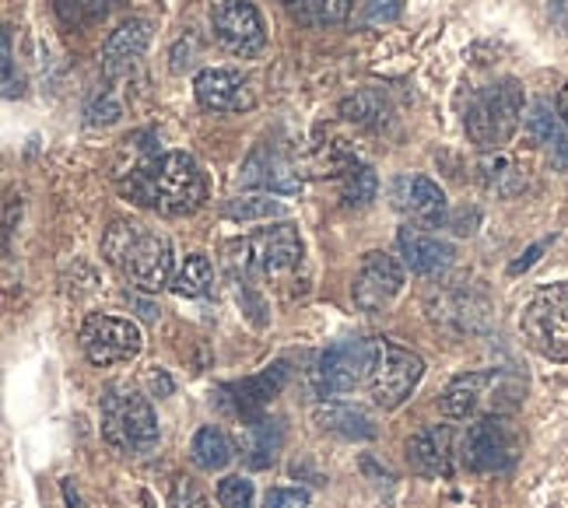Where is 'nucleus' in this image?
<instances>
[{
  "label": "nucleus",
  "mask_w": 568,
  "mask_h": 508,
  "mask_svg": "<svg viewBox=\"0 0 568 508\" xmlns=\"http://www.w3.org/2000/svg\"><path fill=\"white\" fill-rule=\"evenodd\" d=\"M120 193L134 204L151 207L169 217H183L201 211L207 201L204 172L186 151H169L162 159H148L120 180Z\"/></svg>",
  "instance_id": "f257e3e1"
},
{
  "label": "nucleus",
  "mask_w": 568,
  "mask_h": 508,
  "mask_svg": "<svg viewBox=\"0 0 568 508\" xmlns=\"http://www.w3.org/2000/svg\"><path fill=\"white\" fill-rule=\"evenodd\" d=\"M102 256L141 292H162L176 277L172 274V242L138 221H116L102 238Z\"/></svg>",
  "instance_id": "f03ea898"
},
{
  "label": "nucleus",
  "mask_w": 568,
  "mask_h": 508,
  "mask_svg": "<svg viewBox=\"0 0 568 508\" xmlns=\"http://www.w3.org/2000/svg\"><path fill=\"white\" fill-rule=\"evenodd\" d=\"M523 120V84L516 78H501L495 84L477 88L467 102L464 126L470 144L480 151H501Z\"/></svg>",
  "instance_id": "7ed1b4c3"
},
{
  "label": "nucleus",
  "mask_w": 568,
  "mask_h": 508,
  "mask_svg": "<svg viewBox=\"0 0 568 508\" xmlns=\"http://www.w3.org/2000/svg\"><path fill=\"white\" fill-rule=\"evenodd\" d=\"M102 438L126 456H148L159 449L155 410L138 389L109 386L102 393Z\"/></svg>",
  "instance_id": "20e7f679"
},
{
  "label": "nucleus",
  "mask_w": 568,
  "mask_h": 508,
  "mask_svg": "<svg viewBox=\"0 0 568 508\" xmlns=\"http://www.w3.org/2000/svg\"><path fill=\"white\" fill-rule=\"evenodd\" d=\"M302 263V235L292 221H277L271 228H260L229 242V267L239 277H274L288 274Z\"/></svg>",
  "instance_id": "39448f33"
},
{
  "label": "nucleus",
  "mask_w": 568,
  "mask_h": 508,
  "mask_svg": "<svg viewBox=\"0 0 568 508\" xmlns=\"http://www.w3.org/2000/svg\"><path fill=\"white\" fill-rule=\"evenodd\" d=\"M519 326L537 355L568 362V281L540 288L523 308Z\"/></svg>",
  "instance_id": "423d86ee"
},
{
  "label": "nucleus",
  "mask_w": 568,
  "mask_h": 508,
  "mask_svg": "<svg viewBox=\"0 0 568 508\" xmlns=\"http://www.w3.org/2000/svg\"><path fill=\"white\" fill-rule=\"evenodd\" d=\"M509 375L501 368H480V372H464L443 389L439 410L446 421H477L485 414H501V400L516 396L509 389Z\"/></svg>",
  "instance_id": "0eeeda50"
},
{
  "label": "nucleus",
  "mask_w": 568,
  "mask_h": 508,
  "mask_svg": "<svg viewBox=\"0 0 568 508\" xmlns=\"http://www.w3.org/2000/svg\"><path fill=\"white\" fill-rule=\"evenodd\" d=\"M519 456V435L506 414H485L460 435V463L474 474H506Z\"/></svg>",
  "instance_id": "6e6552de"
},
{
  "label": "nucleus",
  "mask_w": 568,
  "mask_h": 508,
  "mask_svg": "<svg viewBox=\"0 0 568 508\" xmlns=\"http://www.w3.org/2000/svg\"><path fill=\"white\" fill-rule=\"evenodd\" d=\"M422 375H425V362L414 355V350L393 341H379L376 365H373V375H368V396H373L376 407L397 410L400 404L410 400V393L418 389Z\"/></svg>",
  "instance_id": "1a4fd4ad"
},
{
  "label": "nucleus",
  "mask_w": 568,
  "mask_h": 508,
  "mask_svg": "<svg viewBox=\"0 0 568 508\" xmlns=\"http://www.w3.org/2000/svg\"><path fill=\"white\" fill-rule=\"evenodd\" d=\"M376 344L379 341H341L334 347H326L313 368L316 396H344L368 383L376 365Z\"/></svg>",
  "instance_id": "9d476101"
},
{
  "label": "nucleus",
  "mask_w": 568,
  "mask_h": 508,
  "mask_svg": "<svg viewBox=\"0 0 568 508\" xmlns=\"http://www.w3.org/2000/svg\"><path fill=\"white\" fill-rule=\"evenodd\" d=\"M141 347H144V337L138 323H130V319L95 313L81 323V350H84V358L99 368L134 362L141 355Z\"/></svg>",
  "instance_id": "9b49d317"
},
{
  "label": "nucleus",
  "mask_w": 568,
  "mask_h": 508,
  "mask_svg": "<svg viewBox=\"0 0 568 508\" xmlns=\"http://www.w3.org/2000/svg\"><path fill=\"white\" fill-rule=\"evenodd\" d=\"M211 29L217 47L232 57H260L267 47V29L260 11L250 4V0H222L211 14Z\"/></svg>",
  "instance_id": "f8f14e48"
},
{
  "label": "nucleus",
  "mask_w": 568,
  "mask_h": 508,
  "mask_svg": "<svg viewBox=\"0 0 568 508\" xmlns=\"http://www.w3.org/2000/svg\"><path fill=\"white\" fill-rule=\"evenodd\" d=\"M404 292V263L389 253H368L352 281V298L362 313H386Z\"/></svg>",
  "instance_id": "ddd939ff"
},
{
  "label": "nucleus",
  "mask_w": 568,
  "mask_h": 508,
  "mask_svg": "<svg viewBox=\"0 0 568 508\" xmlns=\"http://www.w3.org/2000/svg\"><path fill=\"white\" fill-rule=\"evenodd\" d=\"M389 201L397 207L407 225H418V228H439L446 221V193L439 190V183H432L428 175H397L389 183Z\"/></svg>",
  "instance_id": "4468645a"
},
{
  "label": "nucleus",
  "mask_w": 568,
  "mask_h": 508,
  "mask_svg": "<svg viewBox=\"0 0 568 508\" xmlns=\"http://www.w3.org/2000/svg\"><path fill=\"white\" fill-rule=\"evenodd\" d=\"M193 92L207 113H246V109L256 105L250 78H243L239 71H225V68H207L196 74Z\"/></svg>",
  "instance_id": "2eb2a0df"
},
{
  "label": "nucleus",
  "mask_w": 568,
  "mask_h": 508,
  "mask_svg": "<svg viewBox=\"0 0 568 508\" xmlns=\"http://www.w3.org/2000/svg\"><path fill=\"white\" fill-rule=\"evenodd\" d=\"M456 456H460V438L449 425L422 428L407 441V463L422 477H449L456 470Z\"/></svg>",
  "instance_id": "dca6fc26"
},
{
  "label": "nucleus",
  "mask_w": 568,
  "mask_h": 508,
  "mask_svg": "<svg viewBox=\"0 0 568 508\" xmlns=\"http://www.w3.org/2000/svg\"><path fill=\"white\" fill-rule=\"evenodd\" d=\"M148 42H151V26L141 18H130L123 26L105 39L102 47V71L109 81H120V78H130L141 60L148 53Z\"/></svg>",
  "instance_id": "f3484780"
},
{
  "label": "nucleus",
  "mask_w": 568,
  "mask_h": 508,
  "mask_svg": "<svg viewBox=\"0 0 568 508\" xmlns=\"http://www.w3.org/2000/svg\"><path fill=\"white\" fill-rule=\"evenodd\" d=\"M397 250L404 256V267L418 277H439L453 263V246L446 238L432 235L418 225H404L397 232Z\"/></svg>",
  "instance_id": "a211bd4d"
},
{
  "label": "nucleus",
  "mask_w": 568,
  "mask_h": 508,
  "mask_svg": "<svg viewBox=\"0 0 568 508\" xmlns=\"http://www.w3.org/2000/svg\"><path fill=\"white\" fill-rule=\"evenodd\" d=\"M243 183L256 186V190H267V193H281V196H295L302 193V175L298 169L284 159V154L271 144L256 148L246 165H243Z\"/></svg>",
  "instance_id": "6ab92c4d"
},
{
  "label": "nucleus",
  "mask_w": 568,
  "mask_h": 508,
  "mask_svg": "<svg viewBox=\"0 0 568 508\" xmlns=\"http://www.w3.org/2000/svg\"><path fill=\"white\" fill-rule=\"evenodd\" d=\"M284 379H288V368H284V365L277 362V365L264 368L260 375H250V379H243V383H229L222 393H225L229 407H232L239 417H243V421H250V417H260V414H264V407L284 389Z\"/></svg>",
  "instance_id": "aec40b11"
},
{
  "label": "nucleus",
  "mask_w": 568,
  "mask_h": 508,
  "mask_svg": "<svg viewBox=\"0 0 568 508\" xmlns=\"http://www.w3.org/2000/svg\"><path fill=\"white\" fill-rule=\"evenodd\" d=\"M428 316L435 326H443V329H449V334L464 337V334H477V329L485 326L488 305L460 288V292H443L439 298H432Z\"/></svg>",
  "instance_id": "412c9836"
},
{
  "label": "nucleus",
  "mask_w": 568,
  "mask_h": 508,
  "mask_svg": "<svg viewBox=\"0 0 568 508\" xmlns=\"http://www.w3.org/2000/svg\"><path fill=\"white\" fill-rule=\"evenodd\" d=\"M313 421L320 431H331L337 438L347 441H365V438H376V425L362 407L355 404H320L313 410Z\"/></svg>",
  "instance_id": "4be33fe9"
},
{
  "label": "nucleus",
  "mask_w": 568,
  "mask_h": 508,
  "mask_svg": "<svg viewBox=\"0 0 568 508\" xmlns=\"http://www.w3.org/2000/svg\"><path fill=\"white\" fill-rule=\"evenodd\" d=\"M527 134L534 138V144H540L544 151H548L555 169H568V123L551 113L548 102H537L530 109Z\"/></svg>",
  "instance_id": "5701e85b"
},
{
  "label": "nucleus",
  "mask_w": 568,
  "mask_h": 508,
  "mask_svg": "<svg viewBox=\"0 0 568 508\" xmlns=\"http://www.w3.org/2000/svg\"><path fill=\"white\" fill-rule=\"evenodd\" d=\"M477 180L495 196H516L527 186V169L509 159L506 151H485V159L477 162Z\"/></svg>",
  "instance_id": "b1692460"
},
{
  "label": "nucleus",
  "mask_w": 568,
  "mask_h": 508,
  "mask_svg": "<svg viewBox=\"0 0 568 508\" xmlns=\"http://www.w3.org/2000/svg\"><path fill=\"white\" fill-rule=\"evenodd\" d=\"M232 456H235V449H232L229 435L222 428H214V425H204L201 431L193 435V441H190L193 467L204 470V474H222L232 463Z\"/></svg>",
  "instance_id": "393cba45"
},
{
  "label": "nucleus",
  "mask_w": 568,
  "mask_h": 508,
  "mask_svg": "<svg viewBox=\"0 0 568 508\" xmlns=\"http://www.w3.org/2000/svg\"><path fill=\"white\" fill-rule=\"evenodd\" d=\"M211 284H214L211 260L204 253H193V256L183 260V267L176 271V277H172L169 288L176 292L180 298H204L211 292Z\"/></svg>",
  "instance_id": "a878e982"
},
{
  "label": "nucleus",
  "mask_w": 568,
  "mask_h": 508,
  "mask_svg": "<svg viewBox=\"0 0 568 508\" xmlns=\"http://www.w3.org/2000/svg\"><path fill=\"white\" fill-rule=\"evenodd\" d=\"M250 441H246V453H250V463L253 467H271L277 449H281V428L274 421H267L264 414L260 417H250V421H243Z\"/></svg>",
  "instance_id": "bb28decb"
},
{
  "label": "nucleus",
  "mask_w": 568,
  "mask_h": 508,
  "mask_svg": "<svg viewBox=\"0 0 568 508\" xmlns=\"http://www.w3.org/2000/svg\"><path fill=\"white\" fill-rule=\"evenodd\" d=\"M376 193H379V180H376L373 169H368V165H347L344 169V175H341V201H344V207L365 211L368 204L376 201Z\"/></svg>",
  "instance_id": "cd10ccee"
},
{
  "label": "nucleus",
  "mask_w": 568,
  "mask_h": 508,
  "mask_svg": "<svg viewBox=\"0 0 568 508\" xmlns=\"http://www.w3.org/2000/svg\"><path fill=\"white\" fill-rule=\"evenodd\" d=\"M288 11L302 26H341L352 14V0H288Z\"/></svg>",
  "instance_id": "c85d7f7f"
},
{
  "label": "nucleus",
  "mask_w": 568,
  "mask_h": 508,
  "mask_svg": "<svg viewBox=\"0 0 568 508\" xmlns=\"http://www.w3.org/2000/svg\"><path fill=\"white\" fill-rule=\"evenodd\" d=\"M284 207L281 201H271V196H235V201L225 207V217L232 221H271V217H281Z\"/></svg>",
  "instance_id": "c756f323"
},
{
  "label": "nucleus",
  "mask_w": 568,
  "mask_h": 508,
  "mask_svg": "<svg viewBox=\"0 0 568 508\" xmlns=\"http://www.w3.org/2000/svg\"><path fill=\"white\" fill-rule=\"evenodd\" d=\"M253 501H256V488L250 477L229 474L217 480V505L222 508H253Z\"/></svg>",
  "instance_id": "7c9ffc66"
},
{
  "label": "nucleus",
  "mask_w": 568,
  "mask_h": 508,
  "mask_svg": "<svg viewBox=\"0 0 568 508\" xmlns=\"http://www.w3.org/2000/svg\"><path fill=\"white\" fill-rule=\"evenodd\" d=\"M341 113H344V120H352V123L376 126V123H383V102H379L376 92H362L355 99H347L341 105Z\"/></svg>",
  "instance_id": "2f4dec72"
},
{
  "label": "nucleus",
  "mask_w": 568,
  "mask_h": 508,
  "mask_svg": "<svg viewBox=\"0 0 568 508\" xmlns=\"http://www.w3.org/2000/svg\"><path fill=\"white\" fill-rule=\"evenodd\" d=\"M169 505L172 508H211V498L196 488V480L176 477L172 480V491H169Z\"/></svg>",
  "instance_id": "473e14b6"
},
{
  "label": "nucleus",
  "mask_w": 568,
  "mask_h": 508,
  "mask_svg": "<svg viewBox=\"0 0 568 508\" xmlns=\"http://www.w3.org/2000/svg\"><path fill=\"white\" fill-rule=\"evenodd\" d=\"M397 18H400V0H362L365 26H389Z\"/></svg>",
  "instance_id": "72a5a7b5"
},
{
  "label": "nucleus",
  "mask_w": 568,
  "mask_h": 508,
  "mask_svg": "<svg viewBox=\"0 0 568 508\" xmlns=\"http://www.w3.org/2000/svg\"><path fill=\"white\" fill-rule=\"evenodd\" d=\"M305 505H310V495L292 488H271L264 498V508H305Z\"/></svg>",
  "instance_id": "f704fd0d"
},
{
  "label": "nucleus",
  "mask_w": 568,
  "mask_h": 508,
  "mask_svg": "<svg viewBox=\"0 0 568 508\" xmlns=\"http://www.w3.org/2000/svg\"><path fill=\"white\" fill-rule=\"evenodd\" d=\"M116 120H120V105H116L113 99H109V95H105V99H95V102L89 105V123H92V126H99V123L109 126V123H116Z\"/></svg>",
  "instance_id": "c9c22d12"
},
{
  "label": "nucleus",
  "mask_w": 568,
  "mask_h": 508,
  "mask_svg": "<svg viewBox=\"0 0 568 508\" xmlns=\"http://www.w3.org/2000/svg\"><path fill=\"white\" fill-rule=\"evenodd\" d=\"M18 84H14V53H11V32H4V95L14 99Z\"/></svg>",
  "instance_id": "e433bc0d"
},
{
  "label": "nucleus",
  "mask_w": 568,
  "mask_h": 508,
  "mask_svg": "<svg viewBox=\"0 0 568 508\" xmlns=\"http://www.w3.org/2000/svg\"><path fill=\"white\" fill-rule=\"evenodd\" d=\"M548 246H551V238H544V242H537V246H530L527 253H523V256H519V260L513 263V267H509V274H523V271H527V267H534V263L540 260V253L548 250Z\"/></svg>",
  "instance_id": "4c0bfd02"
},
{
  "label": "nucleus",
  "mask_w": 568,
  "mask_h": 508,
  "mask_svg": "<svg viewBox=\"0 0 568 508\" xmlns=\"http://www.w3.org/2000/svg\"><path fill=\"white\" fill-rule=\"evenodd\" d=\"M551 14L568 29V0H551Z\"/></svg>",
  "instance_id": "58836bf2"
},
{
  "label": "nucleus",
  "mask_w": 568,
  "mask_h": 508,
  "mask_svg": "<svg viewBox=\"0 0 568 508\" xmlns=\"http://www.w3.org/2000/svg\"><path fill=\"white\" fill-rule=\"evenodd\" d=\"M558 113H561V120L568 123V84L558 92Z\"/></svg>",
  "instance_id": "ea45409f"
},
{
  "label": "nucleus",
  "mask_w": 568,
  "mask_h": 508,
  "mask_svg": "<svg viewBox=\"0 0 568 508\" xmlns=\"http://www.w3.org/2000/svg\"><path fill=\"white\" fill-rule=\"evenodd\" d=\"M63 498H68V505H71V508H81V505H78V495L71 491V484H63Z\"/></svg>",
  "instance_id": "a19ab883"
}]
</instances>
